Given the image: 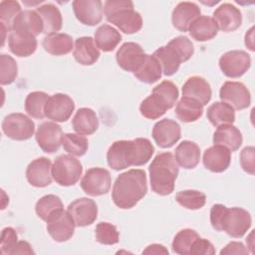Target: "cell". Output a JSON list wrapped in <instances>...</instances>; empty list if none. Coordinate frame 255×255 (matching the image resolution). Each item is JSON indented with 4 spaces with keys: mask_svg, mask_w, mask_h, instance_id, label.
I'll use <instances>...</instances> for the list:
<instances>
[{
    "mask_svg": "<svg viewBox=\"0 0 255 255\" xmlns=\"http://www.w3.org/2000/svg\"><path fill=\"white\" fill-rule=\"evenodd\" d=\"M217 28L223 32H233L242 24L241 11L230 3H223L213 12Z\"/></svg>",
    "mask_w": 255,
    "mask_h": 255,
    "instance_id": "e0dca14e",
    "label": "cell"
},
{
    "mask_svg": "<svg viewBox=\"0 0 255 255\" xmlns=\"http://www.w3.org/2000/svg\"><path fill=\"white\" fill-rule=\"evenodd\" d=\"M217 25L212 17L199 16L188 28L190 36L198 42H205L213 39L217 35Z\"/></svg>",
    "mask_w": 255,
    "mask_h": 255,
    "instance_id": "f546056e",
    "label": "cell"
},
{
    "mask_svg": "<svg viewBox=\"0 0 255 255\" xmlns=\"http://www.w3.org/2000/svg\"><path fill=\"white\" fill-rule=\"evenodd\" d=\"M212 91L209 83L199 76H193L187 79L182 86V97L193 99L205 106L209 103Z\"/></svg>",
    "mask_w": 255,
    "mask_h": 255,
    "instance_id": "603a6c76",
    "label": "cell"
},
{
    "mask_svg": "<svg viewBox=\"0 0 255 255\" xmlns=\"http://www.w3.org/2000/svg\"><path fill=\"white\" fill-rule=\"evenodd\" d=\"M133 75L137 80L142 83L153 84L161 78L162 69L159 62L155 59L153 55L146 54L143 63L133 73Z\"/></svg>",
    "mask_w": 255,
    "mask_h": 255,
    "instance_id": "8d00e7d4",
    "label": "cell"
},
{
    "mask_svg": "<svg viewBox=\"0 0 255 255\" xmlns=\"http://www.w3.org/2000/svg\"><path fill=\"white\" fill-rule=\"evenodd\" d=\"M83 172V166L79 159L70 155L62 154L58 156L51 168L54 180L62 186H72L76 184Z\"/></svg>",
    "mask_w": 255,
    "mask_h": 255,
    "instance_id": "8992f818",
    "label": "cell"
},
{
    "mask_svg": "<svg viewBox=\"0 0 255 255\" xmlns=\"http://www.w3.org/2000/svg\"><path fill=\"white\" fill-rule=\"evenodd\" d=\"M10 30L25 32L36 37L40 33H43L44 25L36 10H24L13 20Z\"/></svg>",
    "mask_w": 255,
    "mask_h": 255,
    "instance_id": "7402d4cb",
    "label": "cell"
},
{
    "mask_svg": "<svg viewBox=\"0 0 255 255\" xmlns=\"http://www.w3.org/2000/svg\"><path fill=\"white\" fill-rule=\"evenodd\" d=\"M154 147L149 139L137 137L132 140H117L112 143L107 152L110 167L123 170L129 166L145 164L152 156Z\"/></svg>",
    "mask_w": 255,
    "mask_h": 255,
    "instance_id": "6da1fadb",
    "label": "cell"
},
{
    "mask_svg": "<svg viewBox=\"0 0 255 255\" xmlns=\"http://www.w3.org/2000/svg\"><path fill=\"white\" fill-rule=\"evenodd\" d=\"M74 130L83 135L94 133L99 128V119L94 110L90 108H81L77 111L72 121Z\"/></svg>",
    "mask_w": 255,
    "mask_h": 255,
    "instance_id": "83f0119b",
    "label": "cell"
},
{
    "mask_svg": "<svg viewBox=\"0 0 255 255\" xmlns=\"http://www.w3.org/2000/svg\"><path fill=\"white\" fill-rule=\"evenodd\" d=\"M200 8L193 2H180L172 11L171 21L175 29L181 32L188 31L191 23L200 16Z\"/></svg>",
    "mask_w": 255,
    "mask_h": 255,
    "instance_id": "44dd1931",
    "label": "cell"
},
{
    "mask_svg": "<svg viewBox=\"0 0 255 255\" xmlns=\"http://www.w3.org/2000/svg\"><path fill=\"white\" fill-rule=\"evenodd\" d=\"M147 192L146 174L142 169H129L121 173L113 186L112 198L122 209L132 208Z\"/></svg>",
    "mask_w": 255,
    "mask_h": 255,
    "instance_id": "7a4b0ae2",
    "label": "cell"
},
{
    "mask_svg": "<svg viewBox=\"0 0 255 255\" xmlns=\"http://www.w3.org/2000/svg\"><path fill=\"white\" fill-rule=\"evenodd\" d=\"M153 91L159 93L169 104L171 108L176 104L178 98V89L170 81H162L159 85L153 88Z\"/></svg>",
    "mask_w": 255,
    "mask_h": 255,
    "instance_id": "7dc6e473",
    "label": "cell"
},
{
    "mask_svg": "<svg viewBox=\"0 0 255 255\" xmlns=\"http://www.w3.org/2000/svg\"><path fill=\"white\" fill-rule=\"evenodd\" d=\"M100 55V50L92 37L86 36L76 39L73 56L79 64L91 66L99 60Z\"/></svg>",
    "mask_w": 255,
    "mask_h": 255,
    "instance_id": "cb8c5ba5",
    "label": "cell"
},
{
    "mask_svg": "<svg viewBox=\"0 0 255 255\" xmlns=\"http://www.w3.org/2000/svg\"><path fill=\"white\" fill-rule=\"evenodd\" d=\"M219 97L235 110H244L251 104L250 92L241 82H225L220 88Z\"/></svg>",
    "mask_w": 255,
    "mask_h": 255,
    "instance_id": "30bf717a",
    "label": "cell"
},
{
    "mask_svg": "<svg viewBox=\"0 0 255 255\" xmlns=\"http://www.w3.org/2000/svg\"><path fill=\"white\" fill-rule=\"evenodd\" d=\"M52 163L47 157H38L32 160L26 169L28 182L35 187H46L52 182Z\"/></svg>",
    "mask_w": 255,
    "mask_h": 255,
    "instance_id": "d6986e66",
    "label": "cell"
},
{
    "mask_svg": "<svg viewBox=\"0 0 255 255\" xmlns=\"http://www.w3.org/2000/svg\"><path fill=\"white\" fill-rule=\"evenodd\" d=\"M75 110V103L66 94H55L49 97L45 106V117L56 123H64L70 119Z\"/></svg>",
    "mask_w": 255,
    "mask_h": 255,
    "instance_id": "8fae6325",
    "label": "cell"
},
{
    "mask_svg": "<svg viewBox=\"0 0 255 255\" xmlns=\"http://www.w3.org/2000/svg\"><path fill=\"white\" fill-rule=\"evenodd\" d=\"M243 141L241 131L232 125H222L217 127L213 133L214 144H220L227 147L230 151L239 149Z\"/></svg>",
    "mask_w": 255,
    "mask_h": 255,
    "instance_id": "4316f807",
    "label": "cell"
},
{
    "mask_svg": "<svg viewBox=\"0 0 255 255\" xmlns=\"http://www.w3.org/2000/svg\"><path fill=\"white\" fill-rule=\"evenodd\" d=\"M96 239L101 244L114 245L119 242L120 234L115 225L109 222H100L96 226Z\"/></svg>",
    "mask_w": 255,
    "mask_h": 255,
    "instance_id": "ee69618b",
    "label": "cell"
},
{
    "mask_svg": "<svg viewBox=\"0 0 255 255\" xmlns=\"http://www.w3.org/2000/svg\"><path fill=\"white\" fill-rule=\"evenodd\" d=\"M207 119L214 127L222 125H232L235 121L234 109L224 102H216L212 104L206 113Z\"/></svg>",
    "mask_w": 255,
    "mask_h": 255,
    "instance_id": "e575fe53",
    "label": "cell"
},
{
    "mask_svg": "<svg viewBox=\"0 0 255 255\" xmlns=\"http://www.w3.org/2000/svg\"><path fill=\"white\" fill-rule=\"evenodd\" d=\"M112 184L111 173L103 167L88 169L81 180V187L90 196H100L110 191Z\"/></svg>",
    "mask_w": 255,
    "mask_h": 255,
    "instance_id": "ba28073f",
    "label": "cell"
},
{
    "mask_svg": "<svg viewBox=\"0 0 255 255\" xmlns=\"http://www.w3.org/2000/svg\"><path fill=\"white\" fill-rule=\"evenodd\" d=\"M180 136V126L173 120L163 119L153 126L152 137L161 148L171 147L179 140Z\"/></svg>",
    "mask_w": 255,
    "mask_h": 255,
    "instance_id": "9a60e30c",
    "label": "cell"
},
{
    "mask_svg": "<svg viewBox=\"0 0 255 255\" xmlns=\"http://www.w3.org/2000/svg\"><path fill=\"white\" fill-rule=\"evenodd\" d=\"M152 55L159 62L162 73L165 76H172L175 74L178 71L180 64L182 63L179 56L167 44L155 50Z\"/></svg>",
    "mask_w": 255,
    "mask_h": 255,
    "instance_id": "74e56055",
    "label": "cell"
},
{
    "mask_svg": "<svg viewBox=\"0 0 255 255\" xmlns=\"http://www.w3.org/2000/svg\"><path fill=\"white\" fill-rule=\"evenodd\" d=\"M35 210L37 215L42 220L48 222L56 217L59 213H61L64 210V206L59 196L54 194H47L37 201Z\"/></svg>",
    "mask_w": 255,
    "mask_h": 255,
    "instance_id": "d6a6232c",
    "label": "cell"
},
{
    "mask_svg": "<svg viewBox=\"0 0 255 255\" xmlns=\"http://www.w3.org/2000/svg\"><path fill=\"white\" fill-rule=\"evenodd\" d=\"M210 223L217 231L241 238L251 227L252 219L250 213L241 207L227 208L223 204H214L210 209Z\"/></svg>",
    "mask_w": 255,
    "mask_h": 255,
    "instance_id": "3957f363",
    "label": "cell"
},
{
    "mask_svg": "<svg viewBox=\"0 0 255 255\" xmlns=\"http://www.w3.org/2000/svg\"><path fill=\"white\" fill-rule=\"evenodd\" d=\"M203 165L212 172L225 171L231 162V151L220 144H214L203 153Z\"/></svg>",
    "mask_w": 255,
    "mask_h": 255,
    "instance_id": "ffe728a7",
    "label": "cell"
},
{
    "mask_svg": "<svg viewBox=\"0 0 255 255\" xmlns=\"http://www.w3.org/2000/svg\"><path fill=\"white\" fill-rule=\"evenodd\" d=\"M49 96L44 92H32L25 100V111L34 119H43L45 117V106Z\"/></svg>",
    "mask_w": 255,
    "mask_h": 255,
    "instance_id": "f35d334b",
    "label": "cell"
},
{
    "mask_svg": "<svg viewBox=\"0 0 255 255\" xmlns=\"http://www.w3.org/2000/svg\"><path fill=\"white\" fill-rule=\"evenodd\" d=\"M248 249L244 246L242 242L231 241L220 251V254H248Z\"/></svg>",
    "mask_w": 255,
    "mask_h": 255,
    "instance_id": "816d5d0a",
    "label": "cell"
},
{
    "mask_svg": "<svg viewBox=\"0 0 255 255\" xmlns=\"http://www.w3.org/2000/svg\"><path fill=\"white\" fill-rule=\"evenodd\" d=\"M146 54L140 45L133 42L123 44L116 54L118 65L125 71L134 73L143 63Z\"/></svg>",
    "mask_w": 255,
    "mask_h": 255,
    "instance_id": "5bb4252c",
    "label": "cell"
},
{
    "mask_svg": "<svg viewBox=\"0 0 255 255\" xmlns=\"http://www.w3.org/2000/svg\"><path fill=\"white\" fill-rule=\"evenodd\" d=\"M198 237L199 235L193 229H181L173 238L171 244L172 251L180 255H189L191 246Z\"/></svg>",
    "mask_w": 255,
    "mask_h": 255,
    "instance_id": "ab89813d",
    "label": "cell"
},
{
    "mask_svg": "<svg viewBox=\"0 0 255 255\" xmlns=\"http://www.w3.org/2000/svg\"><path fill=\"white\" fill-rule=\"evenodd\" d=\"M76 18L84 25L95 26L103 19V3L100 0H76L72 3Z\"/></svg>",
    "mask_w": 255,
    "mask_h": 255,
    "instance_id": "2e32d148",
    "label": "cell"
},
{
    "mask_svg": "<svg viewBox=\"0 0 255 255\" xmlns=\"http://www.w3.org/2000/svg\"><path fill=\"white\" fill-rule=\"evenodd\" d=\"M255 148L253 146H246L240 153V164L243 170L251 175L254 174L255 169Z\"/></svg>",
    "mask_w": 255,
    "mask_h": 255,
    "instance_id": "681fc988",
    "label": "cell"
},
{
    "mask_svg": "<svg viewBox=\"0 0 255 255\" xmlns=\"http://www.w3.org/2000/svg\"><path fill=\"white\" fill-rule=\"evenodd\" d=\"M62 145L68 153L76 156H82L88 150L89 141L83 134L65 133L62 137Z\"/></svg>",
    "mask_w": 255,
    "mask_h": 255,
    "instance_id": "60d3db41",
    "label": "cell"
},
{
    "mask_svg": "<svg viewBox=\"0 0 255 255\" xmlns=\"http://www.w3.org/2000/svg\"><path fill=\"white\" fill-rule=\"evenodd\" d=\"M38 14L40 15L43 25L44 31L43 33L49 35L53 33H57L62 29L63 19L62 14L57 6L52 3H46L36 9Z\"/></svg>",
    "mask_w": 255,
    "mask_h": 255,
    "instance_id": "1f68e13d",
    "label": "cell"
},
{
    "mask_svg": "<svg viewBox=\"0 0 255 255\" xmlns=\"http://www.w3.org/2000/svg\"><path fill=\"white\" fill-rule=\"evenodd\" d=\"M170 109L171 107L167 101L159 93L153 90L151 94L140 103L139 106L140 115L148 120L159 119L167 110Z\"/></svg>",
    "mask_w": 255,
    "mask_h": 255,
    "instance_id": "484cf974",
    "label": "cell"
},
{
    "mask_svg": "<svg viewBox=\"0 0 255 255\" xmlns=\"http://www.w3.org/2000/svg\"><path fill=\"white\" fill-rule=\"evenodd\" d=\"M106 19L126 34H134L142 27L140 14L129 0H108L104 4Z\"/></svg>",
    "mask_w": 255,
    "mask_h": 255,
    "instance_id": "5b68a950",
    "label": "cell"
},
{
    "mask_svg": "<svg viewBox=\"0 0 255 255\" xmlns=\"http://www.w3.org/2000/svg\"><path fill=\"white\" fill-rule=\"evenodd\" d=\"M2 130L11 139L27 140L35 132V124L24 114L13 113L4 118Z\"/></svg>",
    "mask_w": 255,
    "mask_h": 255,
    "instance_id": "52a82bcc",
    "label": "cell"
},
{
    "mask_svg": "<svg viewBox=\"0 0 255 255\" xmlns=\"http://www.w3.org/2000/svg\"><path fill=\"white\" fill-rule=\"evenodd\" d=\"M252 235H253V232H251V234H250V236H249V237H250V238H248V239H246V240H248V241H250V242H252ZM247 247H249V248H250V249H251V251H252V252H253V250H252V249H253V244H252V243H251V245H248V246H247Z\"/></svg>",
    "mask_w": 255,
    "mask_h": 255,
    "instance_id": "9f6ffc18",
    "label": "cell"
},
{
    "mask_svg": "<svg viewBox=\"0 0 255 255\" xmlns=\"http://www.w3.org/2000/svg\"><path fill=\"white\" fill-rule=\"evenodd\" d=\"M200 159V148L191 140L181 141L175 148V160L185 169L194 168Z\"/></svg>",
    "mask_w": 255,
    "mask_h": 255,
    "instance_id": "4dcf8cb0",
    "label": "cell"
},
{
    "mask_svg": "<svg viewBox=\"0 0 255 255\" xmlns=\"http://www.w3.org/2000/svg\"><path fill=\"white\" fill-rule=\"evenodd\" d=\"M215 254V249L212 243L205 239L198 237L191 246L189 255H213Z\"/></svg>",
    "mask_w": 255,
    "mask_h": 255,
    "instance_id": "f907efd6",
    "label": "cell"
},
{
    "mask_svg": "<svg viewBox=\"0 0 255 255\" xmlns=\"http://www.w3.org/2000/svg\"><path fill=\"white\" fill-rule=\"evenodd\" d=\"M10 51L18 57H29L37 49V39L35 36L19 31H11L8 37Z\"/></svg>",
    "mask_w": 255,
    "mask_h": 255,
    "instance_id": "d4e9b609",
    "label": "cell"
},
{
    "mask_svg": "<svg viewBox=\"0 0 255 255\" xmlns=\"http://www.w3.org/2000/svg\"><path fill=\"white\" fill-rule=\"evenodd\" d=\"M21 12V6L17 1L4 0L0 3V20L10 30L13 20Z\"/></svg>",
    "mask_w": 255,
    "mask_h": 255,
    "instance_id": "bcb514c9",
    "label": "cell"
},
{
    "mask_svg": "<svg viewBox=\"0 0 255 255\" xmlns=\"http://www.w3.org/2000/svg\"><path fill=\"white\" fill-rule=\"evenodd\" d=\"M42 46L46 52L54 56L69 54L74 49V42L70 35L65 33H53L46 35Z\"/></svg>",
    "mask_w": 255,
    "mask_h": 255,
    "instance_id": "f1b7e54d",
    "label": "cell"
},
{
    "mask_svg": "<svg viewBox=\"0 0 255 255\" xmlns=\"http://www.w3.org/2000/svg\"><path fill=\"white\" fill-rule=\"evenodd\" d=\"M39 147L48 153H54L59 150L62 144V128L53 122L42 123L35 134Z\"/></svg>",
    "mask_w": 255,
    "mask_h": 255,
    "instance_id": "7c38bea8",
    "label": "cell"
},
{
    "mask_svg": "<svg viewBox=\"0 0 255 255\" xmlns=\"http://www.w3.org/2000/svg\"><path fill=\"white\" fill-rule=\"evenodd\" d=\"M142 254H168V250L163 245L151 244L142 251Z\"/></svg>",
    "mask_w": 255,
    "mask_h": 255,
    "instance_id": "db71d44e",
    "label": "cell"
},
{
    "mask_svg": "<svg viewBox=\"0 0 255 255\" xmlns=\"http://www.w3.org/2000/svg\"><path fill=\"white\" fill-rule=\"evenodd\" d=\"M203 106L197 101L182 97L175 107V115L182 123H192L201 118Z\"/></svg>",
    "mask_w": 255,
    "mask_h": 255,
    "instance_id": "d590c367",
    "label": "cell"
},
{
    "mask_svg": "<svg viewBox=\"0 0 255 255\" xmlns=\"http://www.w3.org/2000/svg\"><path fill=\"white\" fill-rule=\"evenodd\" d=\"M122 40V35L114 27L104 24L95 32L94 41L99 49L104 52H112Z\"/></svg>",
    "mask_w": 255,
    "mask_h": 255,
    "instance_id": "836d02e7",
    "label": "cell"
},
{
    "mask_svg": "<svg viewBox=\"0 0 255 255\" xmlns=\"http://www.w3.org/2000/svg\"><path fill=\"white\" fill-rule=\"evenodd\" d=\"M69 213L72 215L76 226L85 227L93 224L98 217L96 202L88 197H81L69 204Z\"/></svg>",
    "mask_w": 255,
    "mask_h": 255,
    "instance_id": "4fadbf2b",
    "label": "cell"
},
{
    "mask_svg": "<svg viewBox=\"0 0 255 255\" xmlns=\"http://www.w3.org/2000/svg\"><path fill=\"white\" fill-rule=\"evenodd\" d=\"M18 74V66L16 61L9 55L0 56V84L10 85L12 84Z\"/></svg>",
    "mask_w": 255,
    "mask_h": 255,
    "instance_id": "7bdbcfd3",
    "label": "cell"
},
{
    "mask_svg": "<svg viewBox=\"0 0 255 255\" xmlns=\"http://www.w3.org/2000/svg\"><path fill=\"white\" fill-rule=\"evenodd\" d=\"M33 253L34 251L28 242L18 241L10 254L15 255V254H33Z\"/></svg>",
    "mask_w": 255,
    "mask_h": 255,
    "instance_id": "f5cc1de1",
    "label": "cell"
},
{
    "mask_svg": "<svg viewBox=\"0 0 255 255\" xmlns=\"http://www.w3.org/2000/svg\"><path fill=\"white\" fill-rule=\"evenodd\" d=\"M148 170L151 190L154 193L164 196L173 191L178 175V164L171 152L158 153L151 161Z\"/></svg>",
    "mask_w": 255,
    "mask_h": 255,
    "instance_id": "277c9868",
    "label": "cell"
},
{
    "mask_svg": "<svg viewBox=\"0 0 255 255\" xmlns=\"http://www.w3.org/2000/svg\"><path fill=\"white\" fill-rule=\"evenodd\" d=\"M251 66V58L247 52L232 50L224 53L219 59V68L228 78L243 76Z\"/></svg>",
    "mask_w": 255,
    "mask_h": 255,
    "instance_id": "9c48e42d",
    "label": "cell"
},
{
    "mask_svg": "<svg viewBox=\"0 0 255 255\" xmlns=\"http://www.w3.org/2000/svg\"><path fill=\"white\" fill-rule=\"evenodd\" d=\"M167 45L171 47L175 53L179 56L182 62H186L191 58L194 53V47L192 42L185 36H178L170 40Z\"/></svg>",
    "mask_w": 255,
    "mask_h": 255,
    "instance_id": "f6af8a7d",
    "label": "cell"
},
{
    "mask_svg": "<svg viewBox=\"0 0 255 255\" xmlns=\"http://www.w3.org/2000/svg\"><path fill=\"white\" fill-rule=\"evenodd\" d=\"M18 235L12 227H5L1 233V244H0V253L1 254H10L12 249L17 244Z\"/></svg>",
    "mask_w": 255,
    "mask_h": 255,
    "instance_id": "c3c4849f",
    "label": "cell"
},
{
    "mask_svg": "<svg viewBox=\"0 0 255 255\" xmlns=\"http://www.w3.org/2000/svg\"><path fill=\"white\" fill-rule=\"evenodd\" d=\"M176 201L186 209L196 210L204 206L206 201V196L203 192L193 189L181 190L175 195Z\"/></svg>",
    "mask_w": 255,
    "mask_h": 255,
    "instance_id": "b9f144b4",
    "label": "cell"
},
{
    "mask_svg": "<svg viewBox=\"0 0 255 255\" xmlns=\"http://www.w3.org/2000/svg\"><path fill=\"white\" fill-rule=\"evenodd\" d=\"M75 227V221L68 210H63L47 222V231L56 242H65L72 238Z\"/></svg>",
    "mask_w": 255,
    "mask_h": 255,
    "instance_id": "ac0fdd59",
    "label": "cell"
},
{
    "mask_svg": "<svg viewBox=\"0 0 255 255\" xmlns=\"http://www.w3.org/2000/svg\"><path fill=\"white\" fill-rule=\"evenodd\" d=\"M253 30L254 28L251 27L250 30L245 34V45L250 51H254V44H253Z\"/></svg>",
    "mask_w": 255,
    "mask_h": 255,
    "instance_id": "11a10c76",
    "label": "cell"
}]
</instances>
